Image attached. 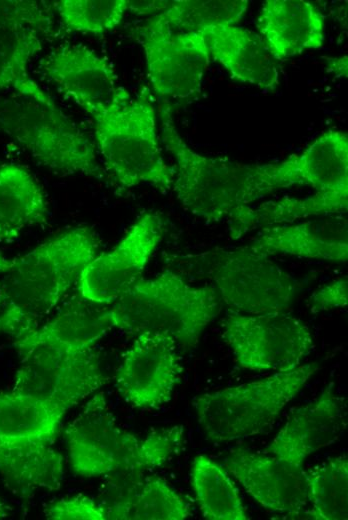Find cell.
I'll list each match as a JSON object with an SVG mask.
<instances>
[{
	"mask_svg": "<svg viewBox=\"0 0 348 520\" xmlns=\"http://www.w3.org/2000/svg\"><path fill=\"white\" fill-rule=\"evenodd\" d=\"M20 364L11 392L48 400L70 409L105 382L93 348L66 350L16 345Z\"/></svg>",
	"mask_w": 348,
	"mask_h": 520,
	"instance_id": "obj_11",
	"label": "cell"
},
{
	"mask_svg": "<svg viewBox=\"0 0 348 520\" xmlns=\"http://www.w3.org/2000/svg\"><path fill=\"white\" fill-rule=\"evenodd\" d=\"M209 54L239 82L273 91L279 84V71L263 38L236 25H213L198 31Z\"/></svg>",
	"mask_w": 348,
	"mask_h": 520,
	"instance_id": "obj_21",
	"label": "cell"
},
{
	"mask_svg": "<svg viewBox=\"0 0 348 520\" xmlns=\"http://www.w3.org/2000/svg\"><path fill=\"white\" fill-rule=\"evenodd\" d=\"M42 73L82 109L108 104L120 86L112 63L84 45H63L40 62Z\"/></svg>",
	"mask_w": 348,
	"mask_h": 520,
	"instance_id": "obj_20",
	"label": "cell"
},
{
	"mask_svg": "<svg viewBox=\"0 0 348 520\" xmlns=\"http://www.w3.org/2000/svg\"><path fill=\"white\" fill-rule=\"evenodd\" d=\"M312 313L344 308L348 303V279L341 277L314 291L309 299Z\"/></svg>",
	"mask_w": 348,
	"mask_h": 520,
	"instance_id": "obj_31",
	"label": "cell"
},
{
	"mask_svg": "<svg viewBox=\"0 0 348 520\" xmlns=\"http://www.w3.org/2000/svg\"><path fill=\"white\" fill-rule=\"evenodd\" d=\"M202 256L205 275L232 312L258 315L291 307L296 283L270 256L247 245L215 249Z\"/></svg>",
	"mask_w": 348,
	"mask_h": 520,
	"instance_id": "obj_9",
	"label": "cell"
},
{
	"mask_svg": "<svg viewBox=\"0 0 348 520\" xmlns=\"http://www.w3.org/2000/svg\"><path fill=\"white\" fill-rule=\"evenodd\" d=\"M45 517L51 520H108L105 506L84 495L51 504Z\"/></svg>",
	"mask_w": 348,
	"mask_h": 520,
	"instance_id": "obj_30",
	"label": "cell"
},
{
	"mask_svg": "<svg viewBox=\"0 0 348 520\" xmlns=\"http://www.w3.org/2000/svg\"><path fill=\"white\" fill-rule=\"evenodd\" d=\"M0 131L59 175L105 176L95 142L38 84L0 97Z\"/></svg>",
	"mask_w": 348,
	"mask_h": 520,
	"instance_id": "obj_5",
	"label": "cell"
},
{
	"mask_svg": "<svg viewBox=\"0 0 348 520\" xmlns=\"http://www.w3.org/2000/svg\"><path fill=\"white\" fill-rule=\"evenodd\" d=\"M266 175L272 193L293 185H310L314 194L337 212H347V134L335 129L323 132L301 153L267 163Z\"/></svg>",
	"mask_w": 348,
	"mask_h": 520,
	"instance_id": "obj_14",
	"label": "cell"
},
{
	"mask_svg": "<svg viewBox=\"0 0 348 520\" xmlns=\"http://www.w3.org/2000/svg\"><path fill=\"white\" fill-rule=\"evenodd\" d=\"M128 0H60L53 6L68 31L101 36L117 28Z\"/></svg>",
	"mask_w": 348,
	"mask_h": 520,
	"instance_id": "obj_29",
	"label": "cell"
},
{
	"mask_svg": "<svg viewBox=\"0 0 348 520\" xmlns=\"http://www.w3.org/2000/svg\"><path fill=\"white\" fill-rule=\"evenodd\" d=\"M163 230L159 214H142L112 250L86 264L77 280L80 296L103 306L115 303L142 278Z\"/></svg>",
	"mask_w": 348,
	"mask_h": 520,
	"instance_id": "obj_13",
	"label": "cell"
},
{
	"mask_svg": "<svg viewBox=\"0 0 348 520\" xmlns=\"http://www.w3.org/2000/svg\"><path fill=\"white\" fill-rule=\"evenodd\" d=\"M172 1H129L128 10L135 14H154L157 15L165 11Z\"/></svg>",
	"mask_w": 348,
	"mask_h": 520,
	"instance_id": "obj_32",
	"label": "cell"
},
{
	"mask_svg": "<svg viewBox=\"0 0 348 520\" xmlns=\"http://www.w3.org/2000/svg\"><path fill=\"white\" fill-rule=\"evenodd\" d=\"M11 507L0 499V519L6 518L10 515Z\"/></svg>",
	"mask_w": 348,
	"mask_h": 520,
	"instance_id": "obj_34",
	"label": "cell"
},
{
	"mask_svg": "<svg viewBox=\"0 0 348 520\" xmlns=\"http://www.w3.org/2000/svg\"><path fill=\"white\" fill-rule=\"evenodd\" d=\"M247 246L268 256L281 254L345 262L348 257L347 215L346 212L333 213L264 227Z\"/></svg>",
	"mask_w": 348,
	"mask_h": 520,
	"instance_id": "obj_19",
	"label": "cell"
},
{
	"mask_svg": "<svg viewBox=\"0 0 348 520\" xmlns=\"http://www.w3.org/2000/svg\"><path fill=\"white\" fill-rule=\"evenodd\" d=\"M153 91L167 101H185L201 93L210 62L205 39L199 32L171 27L160 14L137 29Z\"/></svg>",
	"mask_w": 348,
	"mask_h": 520,
	"instance_id": "obj_12",
	"label": "cell"
},
{
	"mask_svg": "<svg viewBox=\"0 0 348 520\" xmlns=\"http://www.w3.org/2000/svg\"><path fill=\"white\" fill-rule=\"evenodd\" d=\"M53 21L45 5L36 1H0V92H26L37 83L27 65L42 49L41 35H49Z\"/></svg>",
	"mask_w": 348,
	"mask_h": 520,
	"instance_id": "obj_17",
	"label": "cell"
},
{
	"mask_svg": "<svg viewBox=\"0 0 348 520\" xmlns=\"http://www.w3.org/2000/svg\"><path fill=\"white\" fill-rule=\"evenodd\" d=\"M110 308L76 297L37 329L14 341L16 345H40L66 350L93 348L113 329Z\"/></svg>",
	"mask_w": 348,
	"mask_h": 520,
	"instance_id": "obj_23",
	"label": "cell"
},
{
	"mask_svg": "<svg viewBox=\"0 0 348 520\" xmlns=\"http://www.w3.org/2000/svg\"><path fill=\"white\" fill-rule=\"evenodd\" d=\"M247 0H182L172 1L160 16L173 28L198 32L213 25H236L244 16Z\"/></svg>",
	"mask_w": 348,
	"mask_h": 520,
	"instance_id": "obj_28",
	"label": "cell"
},
{
	"mask_svg": "<svg viewBox=\"0 0 348 520\" xmlns=\"http://www.w3.org/2000/svg\"><path fill=\"white\" fill-rule=\"evenodd\" d=\"M84 111L94 123L96 149L118 187L130 189L146 183L162 193L172 189L174 170L161 152L148 88L132 98L120 86L108 104Z\"/></svg>",
	"mask_w": 348,
	"mask_h": 520,
	"instance_id": "obj_4",
	"label": "cell"
},
{
	"mask_svg": "<svg viewBox=\"0 0 348 520\" xmlns=\"http://www.w3.org/2000/svg\"><path fill=\"white\" fill-rule=\"evenodd\" d=\"M116 375L122 398L136 408H158L171 400L182 366L171 337L145 332L135 336Z\"/></svg>",
	"mask_w": 348,
	"mask_h": 520,
	"instance_id": "obj_15",
	"label": "cell"
},
{
	"mask_svg": "<svg viewBox=\"0 0 348 520\" xmlns=\"http://www.w3.org/2000/svg\"><path fill=\"white\" fill-rule=\"evenodd\" d=\"M226 470L264 508L299 515L308 500L304 469L294 468L273 455L233 450L225 459Z\"/></svg>",
	"mask_w": 348,
	"mask_h": 520,
	"instance_id": "obj_18",
	"label": "cell"
},
{
	"mask_svg": "<svg viewBox=\"0 0 348 520\" xmlns=\"http://www.w3.org/2000/svg\"><path fill=\"white\" fill-rule=\"evenodd\" d=\"M67 410L28 395H0V474L26 491L58 489L63 459L53 442Z\"/></svg>",
	"mask_w": 348,
	"mask_h": 520,
	"instance_id": "obj_7",
	"label": "cell"
},
{
	"mask_svg": "<svg viewBox=\"0 0 348 520\" xmlns=\"http://www.w3.org/2000/svg\"><path fill=\"white\" fill-rule=\"evenodd\" d=\"M315 362L276 372L263 379L197 396L198 423L213 442H229L263 433L319 370Z\"/></svg>",
	"mask_w": 348,
	"mask_h": 520,
	"instance_id": "obj_8",
	"label": "cell"
},
{
	"mask_svg": "<svg viewBox=\"0 0 348 520\" xmlns=\"http://www.w3.org/2000/svg\"><path fill=\"white\" fill-rule=\"evenodd\" d=\"M15 259L16 258H8L0 252V274H3L7 270H9L15 263Z\"/></svg>",
	"mask_w": 348,
	"mask_h": 520,
	"instance_id": "obj_33",
	"label": "cell"
},
{
	"mask_svg": "<svg viewBox=\"0 0 348 520\" xmlns=\"http://www.w3.org/2000/svg\"><path fill=\"white\" fill-rule=\"evenodd\" d=\"M162 141L175 160L172 190L182 206L208 222L230 227L272 193L265 164H244L194 151L178 133L168 103L160 106Z\"/></svg>",
	"mask_w": 348,
	"mask_h": 520,
	"instance_id": "obj_2",
	"label": "cell"
},
{
	"mask_svg": "<svg viewBox=\"0 0 348 520\" xmlns=\"http://www.w3.org/2000/svg\"><path fill=\"white\" fill-rule=\"evenodd\" d=\"M307 515L314 520H346L348 518V457H333L304 470Z\"/></svg>",
	"mask_w": 348,
	"mask_h": 520,
	"instance_id": "obj_27",
	"label": "cell"
},
{
	"mask_svg": "<svg viewBox=\"0 0 348 520\" xmlns=\"http://www.w3.org/2000/svg\"><path fill=\"white\" fill-rule=\"evenodd\" d=\"M45 194L24 167L0 166V242H13L28 228L46 223Z\"/></svg>",
	"mask_w": 348,
	"mask_h": 520,
	"instance_id": "obj_24",
	"label": "cell"
},
{
	"mask_svg": "<svg viewBox=\"0 0 348 520\" xmlns=\"http://www.w3.org/2000/svg\"><path fill=\"white\" fill-rule=\"evenodd\" d=\"M219 299L213 286H192L167 270L138 280L111 305L110 314L114 328L128 334L161 333L183 348H194L218 315Z\"/></svg>",
	"mask_w": 348,
	"mask_h": 520,
	"instance_id": "obj_6",
	"label": "cell"
},
{
	"mask_svg": "<svg viewBox=\"0 0 348 520\" xmlns=\"http://www.w3.org/2000/svg\"><path fill=\"white\" fill-rule=\"evenodd\" d=\"M347 427V402L333 384L297 408L267 447L282 462L303 469L307 457L340 439Z\"/></svg>",
	"mask_w": 348,
	"mask_h": 520,
	"instance_id": "obj_16",
	"label": "cell"
},
{
	"mask_svg": "<svg viewBox=\"0 0 348 520\" xmlns=\"http://www.w3.org/2000/svg\"><path fill=\"white\" fill-rule=\"evenodd\" d=\"M68 457L76 475L90 478L142 473L163 466L180 452L181 425L152 430L144 438L122 429L103 393L94 395L65 429Z\"/></svg>",
	"mask_w": 348,
	"mask_h": 520,
	"instance_id": "obj_3",
	"label": "cell"
},
{
	"mask_svg": "<svg viewBox=\"0 0 348 520\" xmlns=\"http://www.w3.org/2000/svg\"><path fill=\"white\" fill-rule=\"evenodd\" d=\"M99 239L69 229L16 258L0 277V335L14 341L37 329L95 256Z\"/></svg>",
	"mask_w": 348,
	"mask_h": 520,
	"instance_id": "obj_1",
	"label": "cell"
},
{
	"mask_svg": "<svg viewBox=\"0 0 348 520\" xmlns=\"http://www.w3.org/2000/svg\"><path fill=\"white\" fill-rule=\"evenodd\" d=\"M191 485L203 516L210 520H247L239 490L227 472L206 455L191 466Z\"/></svg>",
	"mask_w": 348,
	"mask_h": 520,
	"instance_id": "obj_26",
	"label": "cell"
},
{
	"mask_svg": "<svg viewBox=\"0 0 348 520\" xmlns=\"http://www.w3.org/2000/svg\"><path fill=\"white\" fill-rule=\"evenodd\" d=\"M111 520H183L190 505L162 478L145 477L129 495L104 505Z\"/></svg>",
	"mask_w": 348,
	"mask_h": 520,
	"instance_id": "obj_25",
	"label": "cell"
},
{
	"mask_svg": "<svg viewBox=\"0 0 348 520\" xmlns=\"http://www.w3.org/2000/svg\"><path fill=\"white\" fill-rule=\"evenodd\" d=\"M256 27L275 61L319 49L325 39L323 14L303 0H266Z\"/></svg>",
	"mask_w": 348,
	"mask_h": 520,
	"instance_id": "obj_22",
	"label": "cell"
},
{
	"mask_svg": "<svg viewBox=\"0 0 348 520\" xmlns=\"http://www.w3.org/2000/svg\"><path fill=\"white\" fill-rule=\"evenodd\" d=\"M222 338L236 362L254 371H290L312 351L310 329L284 312L247 315L231 312L222 322Z\"/></svg>",
	"mask_w": 348,
	"mask_h": 520,
	"instance_id": "obj_10",
	"label": "cell"
}]
</instances>
